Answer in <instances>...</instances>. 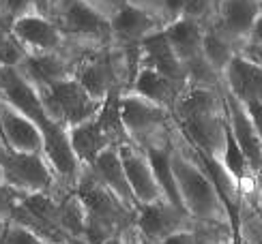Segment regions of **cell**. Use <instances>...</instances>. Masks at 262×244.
<instances>
[{"label":"cell","instance_id":"cell-27","mask_svg":"<svg viewBox=\"0 0 262 244\" xmlns=\"http://www.w3.org/2000/svg\"><path fill=\"white\" fill-rule=\"evenodd\" d=\"M146 9L152 11V13L161 19V24L166 26V24H170V21L183 17L185 0H148Z\"/></svg>","mask_w":262,"mask_h":244},{"label":"cell","instance_id":"cell-6","mask_svg":"<svg viewBox=\"0 0 262 244\" xmlns=\"http://www.w3.org/2000/svg\"><path fill=\"white\" fill-rule=\"evenodd\" d=\"M39 96L46 114L64 129H71L75 125H82V122L95 118L103 105V101H97V99H93L86 92L75 82L73 75L41 90Z\"/></svg>","mask_w":262,"mask_h":244},{"label":"cell","instance_id":"cell-29","mask_svg":"<svg viewBox=\"0 0 262 244\" xmlns=\"http://www.w3.org/2000/svg\"><path fill=\"white\" fill-rule=\"evenodd\" d=\"M202 236L198 234V229H185V231H177L168 238H163L159 242H152V244H200Z\"/></svg>","mask_w":262,"mask_h":244},{"label":"cell","instance_id":"cell-3","mask_svg":"<svg viewBox=\"0 0 262 244\" xmlns=\"http://www.w3.org/2000/svg\"><path fill=\"white\" fill-rule=\"evenodd\" d=\"M0 182L17 195L58 193V180L39 152H15L0 141Z\"/></svg>","mask_w":262,"mask_h":244},{"label":"cell","instance_id":"cell-17","mask_svg":"<svg viewBox=\"0 0 262 244\" xmlns=\"http://www.w3.org/2000/svg\"><path fill=\"white\" fill-rule=\"evenodd\" d=\"M140 66L157 71L159 75L168 77V80L177 82L181 86H187V77H185V66L177 58V54L168 45L163 32L157 30L150 37H146L140 43Z\"/></svg>","mask_w":262,"mask_h":244},{"label":"cell","instance_id":"cell-1","mask_svg":"<svg viewBox=\"0 0 262 244\" xmlns=\"http://www.w3.org/2000/svg\"><path fill=\"white\" fill-rule=\"evenodd\" d=\"M172 174L177 180L179 197L183 210L187 212L195 223L204 225H220L230 229V212L224 204L222 195L217 193L213 180L209 178L200 163L195 161L191 150L183 139L177 141L172 135Z\"/></svg>","mask_w":262,"mask_h":244},{"label":"cell","instance_id":"cell-12","mask_svg":"<svg viewBox=\"0 0 262 244\" xmlns=\"http://www.w3.org/2000/svg\"><path fill=\"white\" fill-rule=\"evenodd\" d=\"M118 154H121L123 169L127 176L131 195L136 199V206L157 202V199H166L161 195V188L155 180V174L150 169L146 154L142 152L138 143H134V141L118 143Z\"/></svg>","mask_w":262,"mask_h":244},{"label":"cell","instance_id":"cell-31","mask_svg":"<svg viewBox=\"0 0 262 244\" xmlns=\"http://www.w3.org/2000/svg\"><path fill=\"white\" fill-rule=\"evenodd\" d=\"M243 105H245L247 114H249V118H252L254 127L258 131V135H260V141H262V103L252 101V103H243Z\"/></svg>","mask_w":262,"mask_h":244},{"label":"cell","instance_id":"cell-24","mask_svg":"<svg viewBox=\"0 0 262 244\" xmlns=\"http://www.w3.org/2000/svg\"><path fill=\"white\" fill-rule=\"evenodd\" d=\"M60 195V229L69 240H82L84 234V223H86V212L80 202V197L75 195L73 188Z\"/></svg>","mask_w":262,"mask_h":244},{"label":"cell","instance_id":"cell-37","mask_svg":"<svg viewBox=\"0 0 262 244\" xmlns=\"http://www.w3.org/2000/svg\"><path fill=\"white\" fill-rule=\"evenodd\" d=\"M200 244H217V242H213V240H200Z\"/></svg>","mask_w":262,"mask_h":244},{"label":"cell","instance_id":"cell-38","mask_svg":"<svg viewBox=\"0 0 262 244\" xmlns=\"http://www.w3.org/2000/svg\"><path fill=\"white\" fill-rule=\"evenodd\" d=\"M3 229H5V223H0V234H3Z\"/></svg>","mask_w":262,"mask_h":244},{"label":"cell","instance_id":"cell-11","mask_svg":"<svg viewBox=\"0 0 262 244\" xmlns=\"http://www.w3.org/2000/svg\"><path fill=\"white\" fill-rule=\"evenodd\" d=\"M161 28V19L146 7L121 3L110 15V43L118 50H131Z\"/></svg>","mask_w":262,"mask_h":244},{"label":"cell","instance_id":"cell-20","mask_svg":"<svg viewBox=\"0 0 262 244\" xmlns=\"http://www.w3.org/2000/svg\"><path fill=\"white\" fill-rule=\"evenodd\" d=\"M204 24L198 19L191 17H179L170 21L161 28L163 37H166L168 45L172 47V52L177 54V58L187 64L189 60L198 58L202 54V37H204Z\"/></svg>","mask_w":262,"mask_h":244},{"label":"cell","instance_id":"cell-18","mask_svg":"<svg viewBox=\"0 0 262 244\" xmlns=\"http://www.w3.org/2000/svg\"><path fill=\"white\" fill-rule=\"evenodd\" d=\"M89 167L95 174V178L99 180L112 195H116L118 202L125 204L131 212H134L136 199H134V195H131V188H129L127 176H125V169H123L121 154H118V146L105 148L99 157L89 165Z\"/></svg>","mask_w":262,"mask_h":244},{"label":"cell","instance_id":"cell-8","mask_svg":"<svg viewBox=\"0 0 262 244\" xmlns=\"http://www.w3.org/2000/svg\"><path fill=\"white\" fill-rule=\"evenodd\" d=\"M89 50L80 43H71L69 47L60 52H48V54H26L15 66L17 73L35 88L37 92L46 90L52 84H56L64 77H71L75 71V64Z\"/></svg>","mask_w":262,"mask_h":244},{"label":"cell","instance_id":"cell-14","mask_svg":"<svg viewBox=\"0 0 262 244\" xmlns=\"http://www.w3.org/2000/svg\"><path fill=\"white\" fill-rule=\"evenodd\" d=\"M0 141L15 152H39L43 148V137L39 127L28 116H24L0 99Z\"/></svg>","mask_w":262,"mask_h":244},{"label":"cell","instance_id":"cell-35","mask_svg":"<svg viewBox=\"0 0 262 244\" xmlns=\"http://www.w3.org/2000/svg\"><path fill=\"white\" fill-rule=\"evenodd\" d=\"M256 188H258V202H260V208H262V167H260V172L256 174V184H254Z\"/></svg>","mask_w":262,"mask_h":244},{"label":"cell","instance_id":"cell-26","mask_svg":"<svg viewBox=\"0 0 262 244\" xmlns=\"http://www.w3.org/2000/svg\"><path fill=\"white\" fill-rule=\"evenodd\" d=\"M0 244H50V242L39 238L35 231L21 227L13 223V221H7L3 234H0Z\"/></svg>","mask_w":262,"mask_h":244},{"label":"cell","instance_id":"cell-22","mask_svg":"<svg viewBox=\"0 0 262 244\" xmlns=\"http://www.w3.org/2000/svg\"><path fill=\"white\" fill-rule=\"evenodd\" d=\"M238 54V45L232 43L226 35H222L213 24H206L204 28V37H202V58L209 62L217 73H224L234 56Z\"/></svg>","mask_w":262,"mask_h":244},{"label":"cell","instance_id":"cell-28","mask_svg":"<svg viewBox=\"0 0 262 244\" xmlns=\"http://www.w3.org/2000/svg\"><path fill=\"white\" fill-rule=\"evenodd\" d=\"M24 56H26V52L13 41V37L9 35V30L5 26H0V64L17 66Z\"/></svg>","mask_w":262,"mask_h":244},{"label":"cell","instance_id":"cell-23","mask_svg":"<svg viewBox=\"0 0 262 244\" xmlns=\"http://www.w3.org/2000/svg\"><path fill=\"white\" fill-rule=\"evenodd\" d=\"M222 167L228 172V176L236 182V186L241 188V193H245L249 184H256V174L249 167V161L245 159L243 150L236 146V141L230 135V129H228L226 135V143H224V152H222Z\"/></svg>","mask_w":262,"mask_h":244},{"label":"cell","instance_id":"cell-25","mask_svg":"<svg viewBox=\"0 0 262 244\" xmlns=\"http://www.w3.org/2000/svg\"><path fill=\"white\" fill-rule=\"evenodd\" d=\"M222 0H185V9H183V15L185 17H191V19H198L202 24H211L215 19V13L220 9Z\"/></svg>","mask_w":262,"mask_h":244},{"label":"cell","instance_id":"cell-16","mask_svg":"<svg viewBox=\"0 0 262 244\" xmlns=\"http://www.w3.org/2000/svg\"><path fill=\"white\" fill-rule=\"evenodd\" d=\"M222 88L238 103H252L262 99V66L245 58L243 54L228 62L222 73Z\"/></svg>","mask_w":262,"mask_h":244},{"label":"cell","instance_id":"cell-21","mask_svg":"<svg viewBox=\"0 0 262 244\" xmlns=\"http://www.w3.org/2000/svg\"><path fill=\"white\" fill-rule=\"evenodd\" d=\"M183 88L185 86L159 75L157 71L146 69V66H140L125 92H134V94L144 96V99H148V101L166 107L172 114V109H174V105H177V99L183 92Z\"/></svg>","mask_w":262,"mask_h":244},{"label":"cell","instance_id":"cell-33","mask_svg":"<svg viewBox=\"0 0 262 244\" xmlns=\"http://www.w3.org/2000/svg\"><path fill=\"white\" fill-rule=\"evenodd\" d=\"M238 54H243L245 58H249L252 62H256L258 66H262V47H252V45H243L238 50Z\"/></svg>","mask_w":262,"mask_h":244},{"label":"cell","instance_id":"cell-30","mask_svg":"<svg viewBox=\"0 0 262 244\" xmlns=\"http://www.w3.org/2000/svg\"><path fill=\"white\" fill-rule=\"evenodd\" d=\"M245 45L262 47V11L258 13V17L254 19L252 28H249V35H247V39H245Z\"/></svg>","mask_w":262,"mask_h":244},{"label":"cell","instance_id":"cell-19","mask_svg":"<svg viewBox=\"0 0 262 244\" xmlns=\"http://www.w3.org/2000/svg\"><path fill=\"white\" fill-rule=\"evenodd\" d=\"M67 135H69L73 154L78 157L80 165H86V167H89L105 148L118 146V143L107 135V131L101 127V122L97 120V116L82 122V125L67 129Z\"/></svg>","mask_w":262,"mask_h":244},{"label":"cell","instance_id":"cell-34","mask_svg":"<svg viewBox=\"0 0 262 244\" xmlns=\"http://www.w3.org/2000/svg\"><path fill=\"white\" fill-rule=\"evenodd\" d=\"M69 244H84V242H80V240H71ZM103 244H125V231H123V234H118V236H114V238H110V240H105Z\"/></svg>","mask_w":262,"mask_h":244},{"label":"cell","instance_id":"cell-13","mask_svg":"<svg viewBox=\"0 0 262 244\" xmlns=\"http://www.w3.org/2000/svg\"><path fill=\"white\" fill-rule=\"evenodd\" d=\"M224 107H226V120H228V129H230L232 139L236 141V146L243 150L252 172L258 174L262 167V141H260V135L254 127L252 118H249L245 105L238 103L236 99L232 94H228L226 90H224Z\"/></svg>","mask_w":262,"mask_h":244},{"label":"cell","instance_id":"cell-5","mask_svg":"<svg viewBox=\"0 0 262 244\" xmlns=\"http://www.w3.org/2000/svg\"><path fill=\"white\" fill-rule=\"evenodd\" d=\"M50 17L73 43L86 47L110 45V17L86 0H54Z\"/></svg>","mask_w":262,"mask_h":244},{"label":"cell","instance_id":"cell-9","mask_svg":"<svg viewBox=\"0 0 262 244\" xmlns=\"http://www.w3.org/2000/svg\"><path fill=\"white\" fill-rule=\"evenodd\" d=\"M195 225L198 223L185 210L172 206L168 199H157V202L136 206L134 221H131V229L142 244L159 242L177 234V231L193 229Z\"/></svg>","mask_w":262,"mask_h":244},{"label":"cell","instance_id":"cell-39","mask_svg":"<svg viewBox=\"0 0 262 244\" xmlns=\"http://www.w3.org/2000/svg\"><path fill=\"white\" fill-rule=\"evenodd\" d=\"M258 103H262V99H260V101H258Z\"/></svg>","mask_w":262,"mask_h":244},{"label":"cell","instance_id":"cell-4","mask_svg":"<svg viewBox=\"0 0 262 244\" xmlns=\"http://www.w3.org/2000/svg\"><path fill=\"white\" fill-rule=\"evenodd\" d=\"M73 77L97 101H103L114 88L127 90V71L123 54L112 43L86 52L75 64Z\"/></svg>","mask_w":262,"mask_h":244},{"label":"cell","instance_id":"cell-36","mask_svg":"<svg viewBox=\"0 0 262 244\" xmlns=\"http://www.w3.org/2000/svg\"><path fill=\"white\" fill-rule=\"evenodd\" d=\"M123 3H129V5H138V7H146L148 0H123Z\"/></svg>","mask_w":262,"mask_h":244},{"label":"cell","instance_id":"cell-10","mask_svg":"<svg viewBox=\"0 0 262 244\" xmlns=\"http://www.w3.org/2000/svg\"><path fill=\"white\" fill-rule=\"evenodd\" d=\"M9 35L26 54L60 52L73 43L62 35V30L52 17L37 13V11L15 17L9 24Z\"/></svg>","mask_w":262,"mask_h":244},{"label":"cell","instance_id":"cell-7","mask_svg":"<svg viewBox=\"0 0 262 244\" xmlns=\"http://www.w3.org/2000/svg\"><path fill=\"white\" fill-rule=\"evenodd\" d=\"M118 114H121V122L127 133V139L134 143H142L150 137L170 133L174 129L172 114L166 107H161L134 92H125V90L121 92Z\"/></svg>","mask_w":262,"mask_h":244},{"label":"cell","instance_id":"cell-15","mask_svg":"<svg viewBox=\"0 0 262 244\" xmlns=\"http://www.w3.org/2000/svg\"><path fill=\"white\" fill-rule=\"evenodd\" d=\"M260 11L262 0H222L211 24L241 50Z\"/></svg>","mask_w":262,"mask_h":244},{"label":"cell","instance_id":"cell-2","mask_svg":"<svg viewBox=\"0 0 262 244\" xmlns=\"http://www.w3.org/2000/svg\"><path fill=\"white\" fill-rule=\"evenodd\" d=\"M75 195L80 197L86 212V223H84V234L82 240L84 244H103L118 234H123L125 229L131 227L134 221V212L121 204L107 188L95 178L91 167L82 165L78 180L73 184Z\"/></svg>","mask_w":262,"mask_h":244},{"label":"cell","instance_id":"cell-32","mask_svg":"<svg viewBox=\"0 0 262 244\" xmlns=\"http://www.w3.org/2000/svg\"><path fill=\"white\" fill-rule=\"evenodd\" d=\"M86 3L93 5L95 9H99L101 13H105L107 17H110V15H112V11H114L118 5H121L123 0H86Z\"/></svg>","mask_w":262,"mask_h":244}]
</instances>
